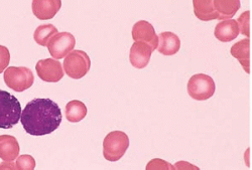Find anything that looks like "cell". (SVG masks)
<instances>
[{
    "instance_id": "1",
    "label": "cell",
    "mask_w": 252,
    "mask_h": 170,
    "mask_svg": "<svg viewBox=\"0 0 252 170\" xmlns=\"http://www.w3.org/2000/svg\"><path fill=\"white\" fill-rule=\"evenodd\" d=\"M62 118L61 109L56 102L47 98H36L27 104L20 121L27 133L44 136L59 128Z\"/></svg>"
},
{
    "instance_id": "2",
    "label": "cell",
    "mask_w": 252,
    "mask_h": 170,
    "mask_svg": "<svg viewBox=\"0 0 252 170\" xmlns=\"http://www.w3.org/2000/svg\"><path fill=\"white\" fill-rule=\"evenodd\" d=\"M22 106L13 95L0 90V129H11L22 117Z\"/></svg>"
},
{
    "instance_id": "3",
    "label": "cell",
    "mask_w": 252,
    "mask_h": 170,
    "mask_svg": "<svg viewBox=\"0 0 252 170\" xmlns=\"http://www.w3.org/2000/svg\"><path fill=\"white\" fill-rule=\"evenodd\" d=\"M129 147V138L122 131L110 132L103 141L104 158L115 162L121 159Z\"/></svg>"
},
{
    "instance_id": "4",
    "label": "cell",
    "mask_w": 252,
    "mask_h": 170,
    "mask_svg": "<svg viewBox=\"0 0 252 170\" xmlns=\"http://www.w3.org/2000/svg\"><path fill=\"white\" fill-rule=\"evenodd\" d=\"M188 94L197 101H206L213 97L216 91L214 80L205 74H197L191 77L187 86Z\"/></svg>"
},
{
    "instance_id": "5",
    "label": "cell",
    "mask_w": 252,
    "mask_h": 170,
    "mask_svg": "<svg viewBox=\"0 0 252 170\" xmlns=\"http://www.w3.org/2000/svg\"><path fill=\"white\" fill-rule=\"evenodd\" d=\"M64 70L68 77L79 80L85 77L91 68L89 56L83 51L76 50L71 52L64 59Z\"/></svg>"
},
{
    "instance_id": "6",
    "label": "cell",
    "mask_w": 252,
    "mask_h": 170,
    "mask_svg": "<svg viewBox=\"0 0 252 170\" xmlns=\"http://www.w3.org/2000/svg\"><path fill=\"white\" fill-rule=\"evenodd\" d=\"M3 79L9 89L18 93L30 89L34 82L32 70L27 67L7 68L4 72Z\"/></svg>"
},
{
    "instance_id": "7",
    "label": "cell",
    "mask_w": 252,
    "mask_h": 170,
    "mask_svg": "<svg viewBox=\"0 0 252 170\" xmlns=\"http://www.w3.org/2000/svg\"><path fill=\"white\" fill-rule=\"evenodd\" d=\"M76 39L70 32H57L48 42V50L51 56L56 59L67 57L75 48Z\"/></svg>"
},
{
    "instance_id": "8",
    "label": "cell",
    "mask_w": 252,
    "mask_h": 170,
    "mask_svg": "<svg viewBox=\"0 0 252 170\" xmlns=\"http://www.w3.org/2000/svg\"><path fill=\"white\" fill-rule=\"evenodd\" d=\"M35 71L39 79L47 83H58L64 77L62 63L54 58L38 60L35 65Z\"/></svg>"
},
{
    "instance_id": "9",
    "label": "cell",
    "mask_w": 252,
    "mask_h": 170,
    "mask_svg": "<svg viewBox=\"0 0 252 170\" xmlns=\"http://www.w3.org/2000/svg\"><path fill=\"white\" fill-rule=\"evenodd\" d=\"M132 38L134 41H142L148 44L153 52L157 50L158 45V36L149 21L139 20L132 28Z\"/></svg>"
},
{
    "instance_id": "10",
    "label": "cell",
    "mask_w": 252,
    "mask_h": 170,
    "mask_svg": "<svg viewBox=\"0 0 252 170\" xmlns=\"http://www.w3.org/2000/svg\"><path fill=\"white\" fill-rule=\"evenodd\" d=\"M62 7V0H32V8L34 16L40 20L52 19Z\"/></svg>"
},
{
    "instance_id": "11",
    "label": "cell",
    "mask_w": 252,
    "mask_h": 170,
    "mask_svg": "<svg viewBox=\"0 0 252 170\" xmlns=\"http://www.w3.org/2000/svg\"><path fill=\"white\" fill-rule=\"evenodd\" d=\"M153 54L152 48L142 41H134L129 53L131 65L136 69H143L149 65Z\"/></svg>"
},
{
    "instance_id": "12",
    "label": "cell",
    "mask_w": 252,
    "mask_h": 170,
    "mask_svg": "<svg viewBox=\"0 0 252 170\" xmlns=\"http://www.w3.org/2000/svg\"><path fill=\"white\" fill-rule=\"evenodd\" d=\"M181 49V40L177 34L170 31L160 32L157 50L163 56H174Z\"/></svg>"
},
{
    "instance_id": "13",
    "label": "cell",
    "mask_w": 252,
    "mask_h": 170,
    "mask_svg": "<svg viewBox=\"0 0 252 170\" xmlns=\"http://www.w3.org/2000/svg\"><path fill=\"white\" fill-rule=\"evenodd\" d=\"M215 37L222 42L234 40L239 34V28L235 19H226L221 21L215 28Z\"/></svg>"
},
{
    "instance_id": "14",
    "label": "cell",
    "mask_w": 252,
    "mask_h": 170,
    "mask_svg": "<svg viewBox=\"0 0 252 170\" xmlns=\"http://www.w3.org/2000/svg\"><path fill=\"white\" fill-rule=\"evenodd\" d=\"M19 144L11 135L0 136V158L3 161H13L19 154Z\"/></svg>"
},
{
    "instance_id": "15",
    "label": "cell",
    "mask_w": 252,
    "mask_h": 170,
    "mask_svg": "<svg viewBox=\"0 0 252 170\" xmlns=\"http://www.w3.org/2000/svg\"><path fill=\"white\" fill-rule=\"evenodd\" d=\"M193 6L195 15L202 21L218 18V13L214 7V0H193Z\"/></svg>"
},
{
    "instance_id": "16",
    "label": "cell",
    "mask_w": 252,
    "mask_h": 170,
    "mask_svg": "<svg viewBox=\"0 0 252 170\" xmlns=\"http://www.w3.org/2000/svg\"><path fill=\"white\" fill-rule=\"evenodd\" d=\"M240 6V0H214V7L219 20L231 19L237 13Z\"/></svg>"
},
{
    "instance_id": "17",
    "label": "cell",
    "mask_w": 252,
    "mask_h": 170,
    "mask_svg": "<svg viewBox=\"0 0 252 170\" xmlns=\"http://www.w3.org/2000/svg\"><path fill=\"white\" fill-rule=\"evenodd\" d=\"M249 47H250V41H249V38L247 37L234 44L232 48H231V52H230L232 57H234L239 60L240 65L243 67V69L247 74H249V66H250Z\"/></svg>"
},
{
    "instance_id": "18",
    "label": "cell",
    "mask_w": 252,
    "mask_h": 170,
    "mask_svg": "<svg viewBox=\"0 0 252 170\" xmlns=\"http://www.w3.org/2000/svg\"><path fill=\"white\" fill-rule=\"evenodd\" d=\"M87 107L79 100L70 101L66 105V118L71 123H78L87 115Z\"/></svg>"
},
{
    "instance_id": "19",
    "label": "cell",
    "mask_w": 252,
    "mask_h": 170,
    "mask_svg": "<svg viewBox=\"0 0 252 170\" xmlns=\"http://www.w3.org/2000/svg\"><path fill=\"white\" fill-rule=\"evenodd\" d=\"M58 32V29L53 25H43L39 26L33 33V38L37 45L41 47H47L49 40L53 35Z\"/></svg>"
},
{
    "instance_id": "20",
    "label": "cell",
    "mask_w": 252,
    "mask_h": 170,
    "mask_svg": "<svg viewBox=\"0 0 252 170\" xmlns=\"http://www.w3.org/2000/svg\"><path fill=\"white\" fill-rule=\"evenodd\" d=\"M15 169H34L35 160L31 155H20L14 163Z\"/></svg>"
},
{
    "instance_id": "21",
    "label": "cell",
    "mask_w": 252,
    "mask_h": 170,
    "mask_svg": "<svg viewBox=\"0 0 252 170\" xmlns=\"http://www.w3.org/2000/svg\"><path fill=\"white\" fill-rule=\"evenodd\" d=\"M249 17H250V12L247 10V11L243 12L239 16V18L236 20L238 28H239V33H242L247 37H249V35H250V32H249Z\"/></svg>"
},
{
    "instance_id": "22",
    "label": "cell",
    "mask_w": 252,
    "mask_h": 170,
    "mask_svg": "<svg viewBox=\"0 0 252 170\" xmlns=\"http://www.w3.org/2000/svg\"><path fill=\"white\" fill-rule=\"evenodd\" d=\"M10 61V54L6 47L0 46V74L8 67Z\"/></svg>"
},
{
    "instance_id": "23",
    "label": "cell",
    "mask_w": 252,
    "mask_h": 170,
    "mask_svg": "<svg viewBox=\"0 0 252 170\" xmlns=\"http://www.w3.org/2000/svg\"><path fill=\"white\" fill-rule=\"evenodd\" d=\"M146 169H175V167L164 160L153 159L146 166Z\"/></svg>"
},
{
    "instance_id": "24",
    "label": "cell",
    "mask_w": 252,
    "mask_h": 170,
    "mask_svg": "<svg viewBox=\"0 0 252 170\" xmlns=\"http://www.w3.org/2000/svg\"><path fill=\"white\" fill-rule=\"evenodd\" d=\"M185 166H190V167H192V168H195V169H198L197 167H195V166H193V165H191V164H188V163H185L184 161H182V162H180V163H177L174 167L175 168H183V167H185Z\"/></svg>"
}]
</instances>
